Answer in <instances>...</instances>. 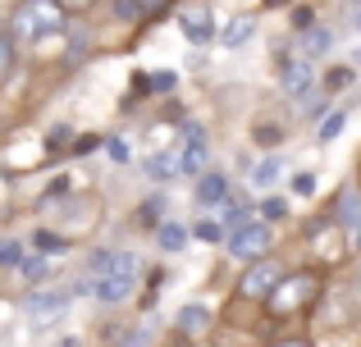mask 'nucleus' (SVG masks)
<instances>
[{
    "label": "nucleus",
    "mask_w": 361,
    "mask_h": 347,
    "mask_svg": "<svg viewBox=\"0 0 361 347\" xmlns=\"http://www.w3.org/2000/svg\"><path fill=\"white\" fill-rule=\"evenodd\" d=\"M82 275H92V302L128 306L147 284V260L133 247H101V251H87Z\"/></svg>",
    "instance_id": "obj_1"
},
{
    "label": "nucleus",
    "mask_w": 361,
    "mask_h": 347,
    "mask_svg": "<svg viewBox=\"0 0 361 347\" xmlns=\"http://www.w3.org/2000/svg\"><path fill=\"white\" fill-rule=\"evenodd\" d=\"M329 293V270L320 265H293L288 275H283V284L274 288V297L261 306L265 324H293V320H307V315H316L320 297Z\"/></svg>",
    "instance_id": "obj_2"
},
{
    "label": "nucleus",
    "mask_w": 361,
    "mask_h": 347,
    "mask_svg": "<svg viewBox=\"0 0 361 347\" xmlns=\"http://www.w3.org/2000/svg\"><path fill=\"white\" fill-rule=\"evenodd\" d=\"M5 14H9V37H14L23 51H42V46L60 42L73 23L55 0H14Z\"/></svg>",
    "instance_id": "obj_3"
},
{
    "label": "nucleus",
    "mask_w": 361,
    "mask_h": 347,
    "mask_svg": "<svg viewBox=\"0 0 361 347\" xmlns=\"http://www.w3.org/2000/svg\"><path fill=\"white\" fill-rule=\"evenodd\" d=\"M46 224L60 229L69 242H92L106 224V196L97 187H82V192H64L55 201H46Z\"/></svg>",
    "instance_id": "obj_4"
},
{
    "label": "nucleus",
    "mask_w": 361,
    "mask_h": 347,
    "mask_svg": "<svg viewBox=\"0 0 361 347\" xmlns=\"http://www.w3.org/2000/svg\"><path fill=\"white\" fill-rule=\"evenodd\" d=\"M302 247H307V265L320 270H338L353 260V247H348V233L334 224L329 210H316L302 220Z\"/></svg>",
    "instance_id": "obj_5"
},
{
    "label": "nucleus",
    "mask_w": 361,
    "mask_h": 347,
    "mask_svg": "<svg viewBox=\"0 0 361 347\" xmlns=\"http://www.w3.org/2000/svg\"><path fill=\"white\" fill-rule=\"evenodd\" d=\"M288 260L274 251V256H261V260H252V265H238V279H233V293H229V302L233 306H252V311H261L265 302L274 297V288L283 284V275H288Z\"/></svg>",
    "instance_id": "obj_6"
},
{
    "label": "nucleus",
    "mask_w": 361,
    "mask_h": 347,
    "mask_svg": "<svg viewBox=\"0 0 361 347\" xmlns=\"http://www.w3.org/2000/svg\"><path fill=\"white\" fill-rule=\"evenodd\" d=\"M274 251H279V229H274V224H265L261 215H256V220H247L243 229H233L229 238H224V256H229L233 265H252V260L274 256Z\"/></svg>",
    "instance_id": "obj_7"
},
{
    "label": "nucleus",
    "mask_w": 361,
    "mask_h": 347,
    "mask_svg": "<svg viewBox=\"0 0 361 347\" xmlns=\"http://www.w3.org/2000/svg\"><path fill=\"white\" fill-rule=\"evenodd\" d=\"M73 297L69 288H55V284H42V288H27L18 297V315L27 320V329H55V324L69 315Z\"/></svg>",
    "instance_id": "obj_8"
},
{
    "label": "nucleus",
    "mask_w": 361,
    "mask_h": 347,
    "mask_svg": "<svg viewBox=\"0 0 361 347\" xmlns=\"http://www.w3.org/2000/svg\"><path fill=\"white\" fill-rule=\"evenodd\" d=\"M274 87H279V96L288 106H302L311 92H320V64L302 60L293 51H279V60H274Z\"/></svg>",
    "instance_id": "obj_9"
},
{
    "label": "nucleus",
    "mask_w": 361,
    "mask_h": 347,
    "mask_svg": "<svg viewBox=\"0 0 361 347\" xmlns=\"http://www.w3.org/2000/svg\"><path fill=\"white\" fill-rule=\"evenodd\" d=\"M174 23H178V37L192 51H206V46L220 42V14H215L211 0H183L174 9Z\"/></svg>",
    "instance_id": "obj_10"
},
{
    "label": "nucleus",
    "mask_w": 361,
    "mask_h": 347,
    "mask_svg": "<svg viewBox=\"0 0 361 347\" xmlns=\"http://www.w3.org/2000/svg\"><path fill=\"white\" fill-rule=\"evenodd\" d=\"M247 137H252L256 151H283V146H288V137H293V115H274L270 106H252Z\"/></svg>",
    "instance_id": "obj_11"
},
{
    "label": "nucleus",
    "mask_w": 361,
    "mask_h": 347,
    "mask_svg": "<svg viewBox=\"0 0 361 347\" xmlns=\"http://www.w3.org/2000/svg\"><path fill=\"white\" fill-rule=\"evenodd\" d=\"M329 215H334V224L348 233V247H353V260H357L361 256V187L353 183V178H343V183L334 187Z\"/></svg>",
    "instance_id": "obj_12"
},
{
    "label": "nucleus",
    "mask_w": 361,
    "mask_h": 347,
    "mask_svg": "<svg viewBox=\"0 0 361 347\" xmlns=\"http://www.w3.org/2000/svg\"><path fill=\"white\" fill-rule=\"evenodd\" d=\"M233 196V174L229 170H220V165H211L206 174H197L192 178V206L197 210H206V215H215L224 201Z\"/></svg>",
    "instance_id": "obj_13"
},
{
    "label": "nucleus",
    "mask_w": 361,
    "mask_h": 347,
    "mask_svg": "<svg viewBox=\"0 0 361 347\" xmlns=\"http://www.w3.org/2000/svg\"><path fill=\"white\" fill-rule=\"evenodd\" d=\"M279 183H288V156H283V151H261L252 160V170H247V192L265 196V192H274Z\"/></svg>",
    "instance_id": "obj_14"
},
{
    "label": "nucleus",
    "mask_w": 361,
    "mask_h": 347,
    "mask_svg": "<svg viewBox=\"0 0 361 347\" xmlns=\"http://www.w3.org/2000/svg\"><path fill=\"white\" fill-rule=\"evenodd\" d=\"M334 46H338V32L329 23H316V27H307V32H288V51L302 55V60H311V64H325L329 55H334Z\"/></svg>",
    "instance_id": "obj_15"
},
{
    "label": "nucleus",
    "mask_w": 361,
    "mask_h": 347,
    "mask_svg": "<svg viewBox=\"0 0 361 347\" xmlns=\"http://www.w3.org/2000/svg\"><path fill=\"white\" fill-rule=\"evenodd\" d=\"M215 306L211 302H183L174 311V334L178 339H188V343H197V339H211V329H215Z\"/></svg>",
    "instance_id": "obj_16"
},
{
    "label": "nucleus",
    "mask_w": 361,
    "mask_h": 347,
    "mask_svg": "<svg viewBox=\"0 0 361 347\" xmlns=\"http://www.w3.org/2000/svg\"><path fill=\"white\" fill-rule=\"evenodd\" d=\"M256 37H261V14H252V9H247V14H233V18H224L220 23V51H247V46L256 42Z\"/></svg>",
    "instance_id": "obj_17"
},
{
    "label": "nucleus",
    "mask_w": 361,
    "mask_h": 347,
    "mask_svg": "<svg viewBox=\"0 0 361 347\" xmlns=\"http://www.w3.org/2000/svg\"><path fill=\"white\" fill-rule=\"evenodd\" d=\"M23 242H27V251H37V256H51V260H64L73 247H78V242H69L60 229H51L46 220H42V224H32V233H27Z\"/></svg>",
    "instance_id": "obj_18"
},
{
    "label": "nucleus",
    "mask_w": 361,
    "mask_h": 347,
    "mask_svg": "<svg viewBox=\"0 0 361 347\" xmlns=\"http://www.w3.org/2000/svg\"><path fill=\"white\" fill-rule=\"evenodd\" d=\"M215 220H220L224 238H229L233 229H243L247 220H256V196H252V192H238V187H233V196L220 206V210H215Z\"/></svg>",
    "instance_id": "obj_19"
},
{
    "label": "nucleus",
    "mask_w": 361,
    "mask_h": 347,
    "mask_svg": "<svg viewBox=\"0 0 361 347\" xmlns=\"http://www.w3.org/2000/svg\"><path fill=\"white\" fill-rule=\"evenodd\" d=\"M142 174H147V183H156V187H165V183H174V178H183V174H178V142L165 146V151H147V160H142Z\"/></svg>",
    "instance_id": "obj_20"
},
{
    "label": "nucleus",
    "mask_w": 361,
    "mask_h": 347,
    "mask_svg": "<svg viewBox=\"0 0 361 347\" xmlns=\"http://www.w3.org/2000/svg\"><path fill=\"white\" fill-rule=\"evenodd\" d=\"M151 242H156L165 256H178V251L192 247V224H183V220H165L156 233H151Z\"/></svg>",
    "instance_id": "obj_21"
},
{
    "label": "nucleus",
    "mask_w": 361,
    "mask_h": 347,
    "mask_svg": "<svg viewBox=\"0 0 361 347\" xmlns=\"http://www.w3.org/2000/svg\"><path fill=\"white\" fill-rule=\"evenodd\" d=\"M348 119H353V101H343V106H334L325 119L316 124V146H334L338 137H343V128H348Z\"/></svg>",
    "instance_id": "obj_22"
},
{
    "label": "nucleus",
    "mask_w": 361,
    "mask_h": 347,
    "mask_svg": "<svg viewBox=\"0 0 361 347\" xmlns=\"http://www.w3.org/2000/svg\"><path fill=\"white\" fill-rule=\"evenodd\" d=\"M353 82H357V64H329V69H320V92L329 101H343V92Z\"/></svg>",
    "instance_id": "obj_23"
},
{
    "label": "nucleus",
    "mask_w": 361,
    "mask_h": 347,
    "mask_svg": "<svg viewBox=\"0 0 361 347\" xmlns=\"http://www.w3.org/2000/svg\"><path fill=\"white\" fill-rule=\"evenodd\" d=\"M18 73H23V46L5 32V37H0V92H5Z\"/></svg>",
    "instance_id": "obj_24"
},
{
    "label": "nucleus",
    "mask_w": 361,
    "mask_h": 347,
    "mask_svg": "<svg viewBox=\"0 0 361 347\" xmlns=\"http://www.w3.org/2000/svg\"><path fill=\"white\" fill-rule=\"evenodd\" d=\"M51 270H55V260H51V256H37V251H27V256L18 260L14 275L23 279L27 288H42V284H51Z\"/></svg>",
    "instance_id": "obj_25"
},
{
    "label": "nucleus",
    "mask_w": 361,
    "mask_h": 347,
    "mask_svg": "<svg viewBox=\"0 0 361 347\" xmlns=\"http://www.w3.org/2000/svg\"><path fill=\"white\" fill-rule=\"evenodd\" d=\"M165 206H169V201H165V192H160V187H156L151 196H142V201H137V229L156 233L160 224L169 220V215H165Z\"/></svg>",
    "instance_id": "obj_26"
},
{
    "label": "nucleus",
    "mask_w": 361,
    "mask_h": 347,
    "mask_svg": "<svg viewBox=\"0 0 361 347\" xmlns=\"http://www.w3.org/2000/svg\"><path fill=\"white\" fill-rule=\"evenodd\" d=\"M256 215H261L265 224H274V229H279V224L293 220V201H288V196H279V192H265L261 201H256Z\"/></svg>",
    "instance_id": "obj_27"
},
{
    "label": "nucleus",
    "mask_w": 361,
    "mask_h": 347,
    "mask_svg": "<svg viewBox=\"0 0 361 347\" xmlns=\"http://www.w3.org/2000/svg\"><path fill=\"white\" fill-rule=\"evenodd\" d=\"M133 87H137L142 96H174L178 73H137V78H133Z\"/></svg>",
    "instance_id": "obj_28"
},
{
    "label": "nucleus",
    "mask_w": 361,
    "mask_h": 347,
    "mask_svg": "<svg viewBox=\"0 0 361 347\" xmlns=\"http://www.w3.org/2000/svg\"><path fill=\"white\" fill-rule=\"evenodd\" d=\"M288 196L293 201H311L316 196V170H288Z\"/></svg>",
    "instance_id": "obj_29"
},
{
    "label": "nucleus",
    "mask_w": 361,
    "mask_h": 347,
    "mask_svg": "<svg viewBox=\"0 0 361 347\" xmlns=\"http://www.w3.org/2000/svg\"><path fill=\"white\" fill-rule=\"evenodd\" d=\"M183 5V0H137V9H142V23H165L169 14H174V9Z\"/></svg>",
    "instance_id": "obj_30"
},
{
    "label": "nucleus",
    "mask_w": 361,
    "mask_h": 347,
    "mask_svg": "<svg viewBox=\"0 0 361 347\" xmlns=\"http://www.w3.org/2000/svg\"><path fill=\"white\" fill-rule=\"evenodd\" d=\"M27 256V242L23 238H0V270H18V260Z\"/></svg>",
    "instance_id": "obj_31"
},
{
    "label": "nucleus",
    "mask_w": 361,
    "mask_h": 347,
    "mask_svg": "<svg viewBox=\"0 0 361 347\" xmlns=\"http://www.w3.org/2000/svg\"><path fill=\"white\" fill-rule=\"evenodd\" d=\"M192 242H211V247H224V229H220V220H192Z\"/></svg>",
    "instance_id": "obj_32"
},
{
    "label": "nucleus",
    "mask_w": 361,
    "mask_h": 347,
    "mask_svg": "<svg viewBox=\"0 0 361 347\" xmlns=\"http://www.w3.org/2000/svg\"><path fill=\"white\" fill-rule=\"evenodd\" d=\"M101 151H106L115 165H128V160H133V151H128V142H123V133H110V137H101Z\"/></svg>",
    "instance_id": "obj_33"
},
{
    "label": "nucleus",
    "mask_w": 361,
    "mask_h": 347,
    "mask_svg": "<svg viewBox=\"0 0 361 347\" xmlns=\"http://www.w3.org/2000/svg\"><path fill=\"white\" fill-rule=\"evenodd\" d=\"M288 23H293L288 32H307V27H316L320 18H316V9H311V5H293L288 9Z\"/></svg>",
    "instance_id": "obj_34"
},
{
    "label": "nucleus",
    "mask_w": 361,
    "mask_h": 347,
    "mask_svg": "<svg viewBox=\"0 0 361 347\" xmlns=\"http://www.w3.org/2000/svg\"><path fill=\"white\" fill-rule=\"evenodd\" d=\"M55 5H60V9H64L69 18H87L92 9H101L106 0H55Z\"/></svg>",
    "instance_id": "obj_35"
},
{
    "label": "nucleus",
    "mask_w": 361,
    "mask_h": 347,
    "mask_svg": "<svg viewBox=\"0 0 361 347\" xmlns=\"http://www.w3.org/2000/svg\"><path fill=\"white\" fill-rule=\"evenodd\" d=\"M265 347H316L311 339H298V334H293V339H274V343H265Z\"/></svg>",
    "instance_id": "obj_36"
},
{
    "label": "nucleus",
    "mask_w": 361,
    "mask_h": 347,
    "mask_svg": "<svg viewBox=\"0 0 361 347\" xmlns=\"http://www.w3.org/2000/svg\"><path fill=\"white\" fill-rule=\"evenodd\" d=\"M348 23H353V32L361 37V0H353V18H348Z\"/></svg>",
    "instance_id": "obj_37"
},
{
    "label": "nucleus",
    "mask_w": 361,
    "mask_h": 347,
    "mask_svg": "<svg viewBox=\"0 0 361 347\" xmlns=\"http://www.w3.org/2000/svg\"><path fill=\"white\" fill-rule=\"evenodd\" d=\"M279 5H288V9H293L298 0H265V9H279Z\"/></svg>",
    "instance_id": "obj_38"
},
{
    "label": "nucleus",
    "mask_w": 361,
    "mask_h": 347,
    "mask_svg": "<svg viewBox=\"0 0 361 347\" xmlns=\"http://www.w3.org/2000/svg\"><path fill=\"white\" fill-rule=\"evenodd\" d=\"M9 32V14H5V9H0V37H5Z\"/></svg>",
    "instance_id": "obj_39"
},
{
    "label": "nucleus",
    "mask_w": 361,
    "mask_h": 347,
    "mask_svg": "<svg viewBox=\"0 0 361 347\" xmlns=\"http://www.w3.org/2000/svg\"><path fill=\"white\" fill-rule=\"evenodd\" d=\"M353 183H357V187H361V156H357V174H353Z\"/></svg>",
    "instance_id": "obj_40"
},
{
    "label": "nucleus",
    "mask_w": 361,
    "mask_h": 347,
    "mask_svg": "<svg viewBox=\"0 0 361 347\" xmlns=\"http://www.w3.org/2000/svg\"><path fill=\"white\" fill-rule=\"evenodd\" d=\"M60 347H78V339H64V343H60Z\"/></svg>",
    "instance_id": "obj_41"
}]
</instances>
